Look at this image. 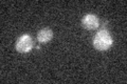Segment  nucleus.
Instances as JSON below:
<instances>
[{"label":"nucleus","instance_id":"nucleus-3","mask_svg":"<svg viewBox=\"0 0 127 84\" xmlns=\"http://www.w3.org/2000/svg\"><path fill=\"white\" fill-rule=\"evenodd\" d=\"M82 25L84 29L89 31L96 30L100 26V20H98V18L95 15L88 14L82 19Z\"/></svg>","mask_w":127,"mask_h":84},{"label":"nucleus","instance_id":"nucleus-2","mask_svg":"<svg viewBox=\"0 0 127 84\" xmlns=\"http://www.w3.org/2000/svg\"><path fill=\"white\" fill-rule=\"evenodd\" d=\"M34 46L33 38L30 35H22L16 42V50L21 54H27L32 50Z\"/></svg>","mask_w":127,"mask_h":84},{"label":"nucleus","instance_id":"nucleus-4","mask_svg":"<svg viewBox=\"0 0 127 84\" xmlns=\"http://www.w3.org/2000/svg\"><path fill=\"white\" fill-rule=\"evenodd\" d=\"M53 38V32L50 29H42L38 32L37 34V40L40 43H47L51 41V39Z\"/></svg>","mask_w":127,"mask_h":84},{"label":"nucleus","instance_id":"nucleus-1","mask_svg":"<svg viewBox=\"0 0 127 84\" xmlns=\"http://www.w3.org/2000/svg\"><path fill=\"white\" fill-rule=\"evenodd\" d=\"M113 43V40L108 31L101 30L94 36L93 39V46L100 51H104L110 49Z\"/></svg>","mask_w":127,"mask_h":84}]
</instances>
